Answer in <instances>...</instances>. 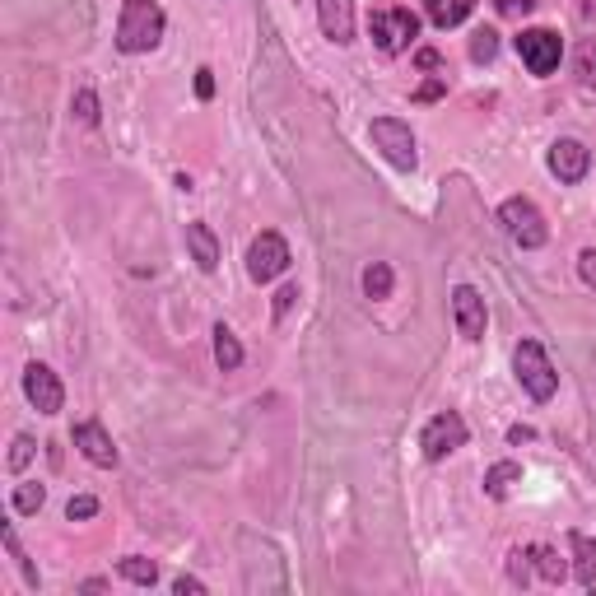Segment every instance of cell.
<instances>
[{
    "instance_id": "6da1fadb",
    "label": "cell",
    "mask_w": 596,
    "mask_h": 596,
    "mask_svg": "<svg viewBox=\"0 0 596 596\" xmlns=\"http://www.w3.org/2000/svg\"><path fill=\"white\" fill-rule=\"evenodd\" d=\"M163 28H168V19H163L159 0H126L122 5V19H117V47L122 52H154L163 38Z\"/></svg>"
},
{
    "instance_id": "7a4b0ae2",
    "label": "cell",
    "mask_w": 596,
    "mask_h": 596,
    "mask_svg": "<svg viewBox=\"0 0 596 596\" xmlns=\"http://www.w3.org/2000/svg\"><path fill=\"white\" fill-rule=\"evenodd\" d=\"M513 368H517V382L527 387L531 401H550L559 387V373L550 364V354L541 350V340H522L513 350Z\"/></svg>"
},
{
    "instance_id": "3957f363",
    "label": "cell",
    "mask_w": 596,
    "mask_h": 596,
    "mask_svg": "<svg viewBox=\"0 0 596 596\" xmlns=\"http://www.w3.org/2000/svg\"><path fill=\"white\" fill-rule=\"evenodd\" d=\"M368 33H373V47H378V52L396 56L420 38V19L410 10H401V5H382V10H373V19H368Z\"/></svg>"
},
{
    "instance_id": "277c9868",
    "label": "cell",
    "mask_w": 596,
    "mask_h": 596,
    "mask_svg": "<svg viewBox=\"0 0 596 596\" xmlns=\"http://www.w3.org/2000/svg\"><path fill=\"white\" fill-rule=\"evenodd\" d=\"M499 224H503V233H508V238L522 247V252H536V247H545V238H550L541 210H536L527 196H513V201H503V205H499Z\"/></svg>"
},
{
    "instance_id": "5b68a950",
    "label": "cell",
    "mask_w": 596,
    "mask_h": 596,
    "mask_svg": "<svg viewBox=\"0 0 596 596\" xmlns=\"http://www.w3.org/2000/svg\"><path fill=\"white\" fill-rule=\"evenodd\" d=\"M368 136H373V145L382 149V159L392 163V168H401V173H410V168L420 163V154H415V136H410L406 122H396V117H378V122L368 126Z\"/></svg>"
},
{
    "instance_id": "8992f818",
    "label": "cell",
    "mask_w": 596,
    "mask_h": 596,
    "mask_svg": "<svg viewBox=\"0 0 596 596\" xmlns=\"http://www.w3.org/2000/svg\"><path fill=\"white\" fill-rule=\"evenodd\" d=\"M517 56L527 61L531 75H555L559 56H564V42H559V33H550V28H522V33H517Z\"/></svg>"
},
{
    "instance_id": "52a82bcc",
    "label": "cell",
    "mask_w": 596,
    "mask_h": 596,
    "mask_svg": "<svg viewBox=\"0 0 596 596\" xmlns=\"http://www.w3.org/2000/svg\"><path fill=\"white\" fill-rule=\"evenodd\" d=\"M285 271H289V243L275 229L257 233V243L247 247V275L257 285H266V280H275V275H285Z\"/></svg>"
},
{
    "instance_id": "ba28073f",
    "label": "cell",
    "mask_w": 596,
    "mask_h": 596,
    "mask_svg": "<svg viewBox=\"0 0 596 596\" xmlns=\"http://www.w3.org/2000/svg\"><path fill=\"white\" fill-rule=\"evenodd\" d=\"M420 447H424V457H429V461L452 457L457 447H466V420H461L457 410H443V415H434V420L424 424Z\"/></svg>"
},
{
    "instance_id": "9c48e42d",
    "label": "cell",
    "mask_w": 596,
    "mask_h": 596,
    "mask_svg": "<svg viewBox=\"0 0 596 596\" xmlns=\"http://www.w3.org/2000/svg\"><path fill=\"white\" fill-rule=\"evenodd\" d=\"M24 396L33 401V410H42V415H56V410L66 406V387H61V378H56L47 364L24 368Z\"/></svg>"
},
{
    "instance_id": "30bf717a",
    "label": "cell",
    "mask_w": 596,
    "mask_h": 596,
    "mask_svg": "<svg viewBox=\"0 0 596 596\" xmlns=\"http://www.w3.org/2000/svg\"><path fill=\"white\" fill-rule=\"evenodd\" d=\"M452 317H457V331H461L466 340H485L489 312H485V298L475 294L471 285H457V289H452Z\"/></svg>"
},
{
    "instance_id": "8fae6325",
    "label": "cell",
    "mask_w": 596,
    "mask_h": 596,
    "mask_svg": "<svg viewBox=\"0 0 596 596\" xmlns=\"http://www.w3.org/2000/svg\"><path fill=\"white\" fill-rule=\"evenodd\" d=\"M587 168H592V154H587L583 140H555L550 145V173L559 182H583Z\"/></svg>"
},
{
    "instance_id": "7c38bea8",
    "label": "cell",
    "mask_w": 596,
    "mask_h": 596,
    "mask_svg": "<svg viewBox=\"0 0 596 596\" xmlns=\"http://www.w3.org/2000/svg\"><path fill=\"white\" fill-rule=\"evenodd\" d=\"M317 19H322V33L336 47L354 42V0H317Z\"/></svg>"
},
{
    "instance_id": "4fadbf2b",
    "label": "cell",
    "mask_w": 596,
    "mask_h": 596,
    "mask_svg": "<svg viewBox=\"0 0 596 596\" xmlns=\"http://www.w3.org/2000/svg\"><path fill=\"white\" fill-rule=\"evenodd\" d=\"M70 438H75V447H80V452L94 461V466H117V447H112L108 429H103L98 420H80Z\"/></svg>"
},
{
    "instance_id": "5bb4252c",
    "label": "cell",
    "mask_w": 596,
    "mask_h": 596,
    "mask_svg": "<svg viewBox=\"0 0 596 596\" xmlns=\"http://www.w3.org/2000/svg\"><path fill=\"white\" fill-rule=\"evenodd\" d=\"M187 247L201 271H215L219 266V243H215V233H210V224H187Z\"/></svg>"
},
{
    "instance_id": "9a60e30c",
    "label": "cell",
    "mask_w": 596,
    "mask_h": 596,
    "mask_svg": "<svg viewBox=\"0 0 596 596\" xmlns=\"http://www.w3.org/2000/svg\"><path fill=\"white\" fill-rule=\"evenodd\" d=\"M569 545H573V573H578V583L596 587V541L583 536V531H573Z\"/></svg>"
},
{
    "instance_id": "2e32d148",
    "label": "cell",
    "mask_w": 596,
    "mask_h": 596,
    "mask_svg": "<svg viewBox=\"0 0 596 596\" xmlns=\"http://www.w3.org/2000/svg\"><path fill=\"white\" fill-rule=\"evenodd\" d=\"M471 10H475V0H424V14H429L434 28H457Z\"/></svg>"
},
{
    "instance_id": "e0dca14e",
    "label": "cell",
    "mask_w": 596,
    "mask_h": 596,
    "mask_svg": "<svg viewBox=\"0 0 596 596\" xmlns=\"http://www.w3.org/2000/svg\"><path fill=\"white\" fill-rule=\"evenodd\" d=\"M522 485V466L517 461H494L485 471V494L489 499H508V489Z\"/></svg>"
},
{
    "instance_id": "ac0fdd59",
    "label": "cell",
    "mask_w": 596,
    "mask_h": 596,
    "mask_svg": "<svg viewBox=\"0 0 596 596\" xmlns=\"http://www.w3.org/2000/svg\"><path fill=\"white\" fill-rule=\"evenodd\" d=\"M215 364L224 368V373H233V368L243 364V345H238V336H233L224 322L215 326Z\"/></svg>"
},
{
    "instance_id": "d6986e66",
    "label": "cell",
    "mask_w": 596,
    "mask_h": 596,
    "mask_svg": "<svg viewBox=\"0 0 596 596\" xmlns=\"http://www.w3.org/2000/svg\"><path fill=\"white\" fill-rule=\"evenodd\" d=\"M117 573H122L126 583H136V587L159 583V564H154V559H140V555H126L122 564H117Z\"/></svg>"
},
{
    "instance_id": "ffe728a7",
    "label": "cell",
    "mask_w": 596,
    "mask_h": 596,
    "mask_svg": "<svg viewBox=\"0 0 596 596\" xmlns=\"http://www.w3.org/2000/svg\"><path fill=\"white\" fill-rule=\"evenodd\" d=\"M364 294L368 298H392V266H387V261H373L364 271Z\"/></svg>"
},
{
    "instance_id": "44dd1931",
    "label": "cell",
    "mask_w": 596,
    "mask_h": 596,
    "mask_svg": "<svg viewBox=\"0 0 596 596\" xmlns=\"http://www.w3.org/2000/svg\"><path fill=\"white\" fill-rule=\"evenodd\" d=\"M531 559H536V569H541L545 583H564V559H559L550 545H531Z\"/></svg>"
},
{
    "instance_id": "7402d4cb",
    "label": "cell",
    "mask_w": 596,
    "mask_h": 596,
    "mask_svg": "<svg viewBox=\"0 0 596 596\" xmlns=\"http://www.w3.org/2000/svg\"><path fill=\"white\" fill-rule=\"evenodd\" d=\"M42 503H47V489H42V485H19V489H14V513H19V517H33Z\"/></svg>"
},
{
    "instance_id": "603a6c76",
    "label": "cell",
    "mask_w": 596,
    "mask_h": 596,
    "mask_svg": "<svg viewBox=\"0 0 596 596\" xmlns=\"http://www.w3.org/2000/svg\"><path fill=\"white\" fill-rule=\"evenodd\" d=\"M0 536H5V550H10V559L19 564V573H24V583H28V587H38V569H33V564L24 559V550H19V536H14V527H5Z\"/></svg>"
},
{
    "instance_id": "cb8c5ba5",
    "label": "cell",
    "mask_w": 596,
    "mask_h": 596,
    "mask_svg": "<svg viewBox=\"0 0 596 596\" xmlns=\"http://www.w3.org/2000/svg\"><path fill=\"white\" fill-rule=\"evenodd\" d=\"M508 578L527 587V578H531V545H517L513 555H508Z\"/></svg>"
},
{
    "instance_id": "d4e9b609",
    "label": "cell",
    "mask_w": 596,
    "mask_h": 596,
    "mask_svg": "<svg viewBox=\"0 0 596 596\" xmlns=\"http://www.w3.org/2000/svg\"><path fill=\"white\" fill-rule=\"evenodd\" d=\"M33 447H38V443H33L28 434H14V443H10V461H5V466H10V471H24L28 461H33Z\"/></svg>"
},
{
    "instance_id": "484cf974",
    "label": "cell",
    "mask_w": 596,
    "mask_h": 596,
    "mask_svg": "<svg viewBox=\"0 0 596 596\" xmlns=\"http://www.w3.org/2000/svg\"><path fill=\"white\" fill-rule=\"evenodd\" d=\"M494 52H499V33H494V28H480V33L471 38V56L475 61H489Z\"/></svg>"
},
{
    "instance_id": "4316f807",
    "label": "cell",
    "mask_w": 596,
    "mask_h": 596,
    "mask_svg": "<svg viewBox=\"0 0 596 596\" xmlns=\"http://www.w3.org/2000/svg\"><path fill=\"white\" fill-rule=\"evenodd\" d=\"M578 75H583L587 89H596V38L583 42V52H578Z\"/></svg>"
},
{
    "instance_id": "83f0119b",
    "label": "cell",
    "mask_w": 596,
    "mask_h": 596,
    "mask_svg": "<svg viewBox=\"0 0 596 596\" xmlns=\"http://www.w3.org/2000/svg\"><path fill=\"white\" fill-rule=\"evenodd\" d=\"M75 117H80L84 126L98 122V98H94V89H80V94H75Z\"/></svg>"
},
{
    "instance_id": "f1b7e54d",
    "label": "cell",
    "mask_w": 596,
    "mask_h": 596,
    "mask_svg": "<svg viewBox=\"0 0 596 596\" xmlns=\"http://www.w3.org/2000/svg\"><path fill=\"white\" fill-rule=\"evenodd\" d=\"M94 513H98V499H94V494H80V499L66 503V517H70V522H84V517H94Z\"/></svg>"
},
{
    "instance_id": "f546056e",
    "label": "cell",
    "mask_w": 596,
    "mask_h": 596,
    "mask_svg": "<svg viewBox=\"0 0 596 596\" xmlns=\"http://www.w3.org/2000/svg\"><path fill=\"white\" fill-rule=\"evenodd\" d=\"M499 5V14H508V19H522V14L536 10V0H494Z\"/></svg>"
},
{
    "instance_id": "4dcf8cb0",
    "label": "cell",
    "mask_w": 596,
    "mask_h": 596,
    "mask_svg": "<svg viewBox=\"0 0 596 596\" xmlns=\"http://www.w3.org/2000/svg\"><path fill=\"white\" fill-rule=\"evenodd\" d=\"M578 275H583V285L596 289V247H587L583 257H578Z\"/></svg>"
},
{
    "instance_id": "1f68e13d",
    "label": "cell",
    "mask_w": 596,
    "mask_h": 596,
    "mask_svg": "<svg viewBox=\"0 0 596 596\" xmlns=\"http://www.w3.org/2000/svg\"><path fill=\"white\" fill-rule=\"evenodd\" d=\"M443 89H447L443 80H429V84H420V89H415V103H434V98H443Z\"/></svg>"
},
{
    "instance_id": "d6a6232c",
    "label": "cell",
    "mask_w": 596,
    "mask_h": 596,
    "mask_svg": "<svg viewBox=\"0 0 596 596\" xmlns=\"http://www.w3.org/2000/svg\"><path fill=\"white\" fill-rule=\"evenodd\" d=\"M173 592H177V596H201L205 583H201V578H187V573H182V578L173 583Z\"/></svg>"
},
{
    "instance_id": "836d02e7",
    "label": "cell",
    "mask_w": 596,
    "mask_h": 596,
    "mask_svg": "<svg viewBox=\"0 0 596 596\" xmlns=\"http://www.w3.org/2000/svg\"><path fill=\"white\" fill-rule=\"evenodd\" d=\"M294 298H298V289H294V285L280 289V294H275V317H285V312L294 308Z\"/></svg>"
},
{
    "instance_id": "e575fe53",
    "label": "cell",
    "mask_w": 596,
    "mask_h": 596,
    "mask_svg": "<svg viewBox=\"0 0 596 596\" xmlns=\"http://www.w3.org/2000/svg\"><path fill=\"white\" fill-rule=\"evenodd\" d=\"M196 94L201 98L215 94V75H210V70H196Z\"/></svg>"
},
{
    "instance_id": "d590c367",
    "label": "cell",
    "mask_w": 596,
    "mask_h": 596,
    "mask_svg": "<svg viewBox=\"0 0 596 596\" xmlns=\"http://www.w3.org/2000/svg\"><path fill=\"white\" fill-rule=\"evenodd\" d=\"M508 438H513V443H531V438H536V434H531L527 424H513V429H508Z\"/></svg>"
}]
</instances>
